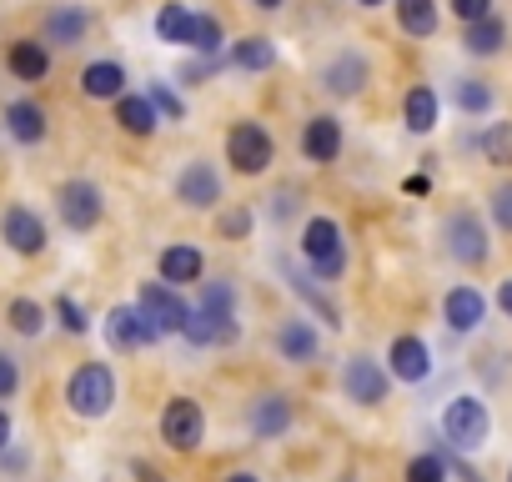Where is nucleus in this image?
<instances>
[{
	"label": "nucleus",
	"instance_id": "f257e3e1",
	"mask_svg": "<svg viewBox=\"0 0 512 482\" xmlns=\"http://www.w3.org/2000/svg\"><path fill=\"white\" fill-rule=\"evenodd\" d=\"M181 337L196 342V347L236 342V312H231V287H226V282H211V287L201 292V302H196V312L186 317V332H181Z\"/></svg>",
	"mask_w": 512,
	"mask_h": 482
},
{
	"label": "nucleus",
	"instance_id": "f03ea898",
	"mask_svg": "<svg viewBox=\"0 0 512 482\" xmlns=\"http://www.w3.org/2000/svg\"><path fill=\"white\" fill-rule=\"evenodd\" d=\"M302 257H307V267H312L322 282H332V277L347 272V241H342L337 221H327V216H312V221H307V231H302Z\"/></svg>",
	"mask_w": 512,
	"mask_h": 482
},
{
	"label": "nucleus",
	"instance_id": "7ed1b4c3",
	"mask_svg": "<svg viewBox=\"0 0 512 482\" xmlns=\"http://www.w3.org/2000/svg\"><path fill=\"white\" fill-rule=\"evenodd\" d=\"M66 402H71V412H81V417H106L111 402H116V377H111V367H106V362H86V367L71 377Z\"/></svg>",
	"mask_w": 512,
	"mask_h": 482
},
{
	"label": "nucleus",
	"instance_id": "20e7f679",
	"mask_svg": "<svg viewBox=\"0 0 512 482\" xmlns=\"http://www.w3.org/2000/svg\"><path fill=\"white\" fill-rule=\"evenodd\" d=\"M487 407L477 402V397H452L447 402V412H442V432H447V442L452 447H462V452H472V447H482L487 442Z\"/></svg>",
	"mask_w": 512,
	"mask_h": 482
},
{
	"label": "nucleus",
	"instance_id": "39448f33",
	"mask_svg": "<svg viewBox=\"0 0 512 482\" xmlns=\"http://www.w3.org/2000/svg\"><path fill=\"white\" fill-rule=\"evenodd\" d=\"M226 156L241 176H256V171H267L272 166V136L256 126V121H236L226 131Z\"/></svg>",
	"mask_w": 512,
	"mask_h": 482
},
{
	"label": "nucleus",
	"instance_id": "423d86ee",
	"mask_svg": "<svg viewBox=\"0 0 512 482\" xmlns=\"http://www.w3.org/2000/svg\"><path fill=\"white\" fill-rule=\"evenodd\" d=\"M161 437H166L176 452L201 447V437H206V417H201V407H196L191 397H171L166 412H161Z\"/></svg>",
	"mask_w": 512,
	"mask_h": 482
},
{
	"label": "nucleus",
	"instance_id": "0eeeda50",
	"mask_svg": "<svg viewBox=\"0 0 512 482\" xmlns=\"http://www.w3.org/2000/svg\"><path fill=\"white\" fill-rule=\"evenodd\" d=\"M141 317L166 337V332H186V317H191V307L166 287V282H146L141 287Z\"/></svg>",
	"mask_w": 512,
	"mask_h": 482
},
{
	"label": "nucleus",
	"instance_id": "6e6552de",
	"mask_svg": "<svg viewBox=\"0 0 512 482\" xmlns=\"http://www.w3.org/2000/svg\"><path fill=\"white\" fill-rule=\"evenodd\" d=\"M447 252H452L462 267H482V262H487V231H482V221H477L472 211H457V216L447 221Z\"/></svg>",
	"mask_w": 512,
	"mask_h": 482
},
{
	"label": "nucleus",
	"instance_id": "1a4fd4ad",
	"mask_svg": "<svg viewBox=\"0 0 512 482\" xmlns=\"http://www.w3.org/2000/svg\"><path fill=\"white\" fill-rule=\"evenodd\" d=\"M61 216L71 231H91L101 221V191L91 181H66L61 186Z\"/></svg>",
	"mask_w": 512,
	"mask_h": 482
},
{
	"label": "nucleus",
	"instance_id": "9d476101",
	"mask_svg": "<svg viewBox=\"0 0 512 482\" xmlns=\"http://www.w3.org/2000/svg\"><path fill=\"white\" fill-rule=\"evenodd\" d=\"M161 332L141 317V307H116L111 317H106V342L116 347V352H131V347H146V342H156Z\"/></svg>",
	"mask_w": 512,
	"mask_h": 482
},
{
	"label": "nucleus",
	"instance_id": "9b49d317",
	"mask_svg": "<svg viewBox=\"0 0 512 482\" xmlns=\"http://www.w3.org/2000/svg\"><path fill=\"white\" fill-rule=\"evenodd\" d=\"M342 387H347V397H352V402H362V407H372V402H382V397H387V377L377 372V362H372V357H352V362H347V372H342Z\"/></svg>",
	"mask_w": 512,
	"mask_h": 482
},
{
	"label": "nucleus",
	"instance_id": "f8f14e48",
	"mask_svg": "<svg viewBox=\"0 0 512 482\" xmlns=\"http://www.w3.org/2000/svg\"><path fill=\"white\" fill-rule=\"evenodd\" d=\"M0 231H6V241H11L21 257H36V252L46 247V226H41V216L26 211V206H11L6 221H0Z\"/></svg>",
	"mask_w": 512,
	"mask_h": 482
},
{
	"label": "nucleus",
	"instance_id": "ddd939ff",
	"mask_svg": "<svg viewBox=\"0 0 512 482\" xmlns=\"http://www.w3.org/2000/svg\"><path fill=\"white\" fill-rule=\"evenodd\" d=\"M302 151H307V161H337V151H342V126H337V116H312L307 121V131H302Z\"/></svg>",
	"mask_w": 512,
	"mask_h": 482
},
{
	"label": "nucleus",
	"instance_id": "4468645a",
	"mask_svg": "<svg viewBox=\"0 0 512 482\" xmlns=\"http://www.w3.org/2000/svg\"><path fill=\"white\" fill-rule=\"evenodd\" d=\"M176 196H181L186 206H216L221 181H216V171H211L206 161H191V166L181 171V181H176Z\"/></svg>",
	"mask_w": 512,
	"mask_h": 482
},
{
	"label": "nucleus",
	"instance_id": "2eb2a0df",
	"mask_svg": "<svg viewBox=\"0 0 512 482\" xmlns=\"http://www.w3.org/2000/svg\"><path fill=\"white\" fill-rule=\"evenodd\" d=\"M442 312H447V327H452V332H472V327L482 322L487 302H482L477 287H452L447 302H442Z\"/></svg>",
	"mask_w": 512,
	"mask_h": 482
},
{
	"label": "nucleus",
	"instance_id": "dca6fc26",
	"mask_svg": "<svg viewBox=\"0 0 512 482\" xmlns=\"http://www.w3.org/2000/svg\"><path fill=\"white\" fill-rule=\"evenodd\" d=\"M387 362H392V377H402V382H422L427 367H432V357H427V347L417 337H397L392 352H387Z\"/></svg>",
	"mask_w": 512,
	"mask_h": 482
},
{
	"label": "nucleus",
	"instance_id": "f3484780",
	"mask_svg": "<svg viewBox=\"0 0 512 482\" xmlns=\"http://www.w3.org/2000/svg\"><path fill=\"white\" fill-rule=\"evenodd\" d=\"M201 252L196 247H166L161 252V282L166 287H186V282H201Z\"/></svg>",
	"mask_w": 512,
	"mask_h": 482
},
{
	"label": "nucleus",
	"instance_id": "a211bd4d",
	"mask_svg": "<svg viewBox=\"0 0 512 482\" xmlns=\"http://www.w3.org/2000/svg\"><path fill=\"white\" fill-rule=\"evenodd\" d=\"M121 86H126V71H121L116 61H96V66H86V71H81V91H86V96H96V101H116V96H121Z\"/></svg>",
	"mask_w": 512,
	"mask_h": 482
},
{
	"label": "nucleus",
	"instance_id": "6ab92c4d",
	"mask_svg": "<svg viewBox=\"0 0 512 482\" xmlns=\"http://www.w3.org/2000/svg\"><path fill=\"white\" fill-rule=\"evenodd\" d=\"M277 352H282L287 362H312V357H317V327H312V322H287V327L277 332Z\"/></svg>",
	"mask_w": 512,
	"mask_h": 482
},
{
	"label": "nucleus",
	"instance_id": "aec40b11",
	"mask_svg": "<svg viewBox=\"0 0 512 482\" xmlns=\"http://www.w3.org/2000/svg\"><path fill=\"white\" fill-rule=\"evenodd\" d=\"M402 116H407V131L427 136V131L437 126V91H432V86H412V91H407Z\"/></svg>",
	"mask_w": 512,
	"mask_h": 482
},
{
	"label": "nucleus",
	"instance_id": "412c9836",
	"mask_svg": "<svg viewBox=\"0 0 512 482\" xmlns=\"http://www.w3.org/2000/svg\"><path fill=\"white\" fill-rule=\"evenodd\" d=\"M327 91L332 96H357L362 91V81H367V61H357V56H342V61H332L327 66Z\"/></svg>",
	"mask_w": 512,
	"mask_h": 482
},
{
	"label": "nucleus",
	"instance_id": "4be33fe9",
	"mask_svg": "<svg viewBox=\"0 0 512 482\" xmlns=\"http://www.w3.org/2000/svg\"><path fill=\"white\" fill-rule=\"evenodd\" d=\"M231 66H241V71H267V66H277V46L272 41H262V36H246V41H236L231 46V56H226Z\"/></svg>",
	"mask_w": 512,
	"mask_h": 482
},
{
	"label": "nucleus",
	"instance_id": "5701e85b",
	"mask_svg": "<svg viewBox=\"0 0 512 482\" xmlns=\"http://www.w3.org/2000/svg\"><path fill=\"white\" fill-rule=\"evenodd\" d=\"M251 427H256V437H277V432H287V427H292V407H287V397H262V402H256V412H251Z\"/></svg>",
	"mask_w": 512,
	"mask_h": 482
},
{
	"label": "nucleus",
	"instance_id": "b1692460",
	"mask_svg": "<svg viewBox=\"0 0 512 482\" xmlns=\"http://www.w3.org/2000/svg\"><path fill=\"white\" fill-rule=\"evenodd\" d=\"M116 121H121L131 136H151V131H156V106H151V96H121Z\"/></svg>",
	"mask_w": 512,
	"mask_h": 482
},
{
	"label": "nucleus",
	"instance_id": "393cba45",
	"mask_svg": "<svg viewBox=\"0 0 512 482\" xmlns=\"http://www.w3.org/2000/svg\"><path fill=\"white\" fill-rule=\"evenodd\" d=\"M6 126H11L16 141H41V136H46V111L31 106V101H16V106L6 111Z\"/></svg>",
	"mask_w": 512,
	"mask_h": 482
},
{
	"label": "nucleus",
	"instance_id": "a878e982",
	"mask_svg": "<svg viewBox=\"0 0 512 482\" xmlns=\"http://www.w3.org/2000/svg\"><path fill=\"white\" fill-rule=\"evenodd\" d=\"M397 21L412 36H432L437 31V0H397Z\"/></svg>",
	"mask_w": 512,
	"mask_h": 482
},
{
	"label": "nucleus",
	"instance_id": "bb28decb",
	"mask_svg": "<svg viewBox=\"0 0 512 482\" xmlns=\"http://www.w3.org/2000/svg\"><path fill=\"white\" fill-rule=\"evenodd\" d=\"M11 71H16L21 81H41V76L51 71V56H46V46H36V41H21V46L11 51Z\"/></svg>",
	"mask_w": 512,
	"mask_h": 482
},
{
	"label": "nucleus",
	"instance_id": "cd10ccee",
	"mask_svg": "<svg viewBox=\"0 0 512 482\" xmlns=\"http://www.w3.org/2000/svg\"><path fill=\"white\" fill-rule=\"evenodd\" d=\"M502 41H507V26L502 21H477V26H467V51L472 56H492V51H502Z\"/></svg>",
	"mask_w": 512,
	"mask_h": 482
},
{
	"label": "nucleus",
	"instance_id": "c85d7f7f",
	"mask_svg": "<svg viewBox=\"0 0 512 482\" xmlns=\"http://www.w3.org/2000/svg\"><path fill=\"white\" fill-rule=\"evenodd\" d=\"M191 16H196V11H186V6H161V16H156V36L171 41V46H186Z\"/></svg>",
	"mask_w": 512,
	"mask_h": 482
},
{
	"label": "nucleus",
	"instance_id": "c756f323",
	"mask_svg": "<svg viewBox=\"0 0 512 482\" xmlns=\"http://www.w3.org/2000/svg\"><path fill=\"white\" fill-rule=\"evenodd\" d=\"M482 156H487L492 166H512V126H507V121H497V126L482 131Z\"/></svg>",
	"mask_w": 512,
	"mask_h": 482
},
{
	"label": "nucleus",
	"instance_id": "7c9ffc66",
	"mask_svg": "<svg viewBox=\"0 0 512 482\" xmlns=\"http://www.w3.org/2000/svg\"><path fill=\"white\" fill-rule=\"evenodd\" d=\"M46 31H51L56 46H76V41L86 36V11H56Z\"/></svg>",
	"mask_w": 512,
	"mask_h": 482
},
{
	"label": "nucleus",
	"instance_id": "2f4dec72",
	"mask_svg": "<svg viewBox=\"0 0 512 482\" xmlns=\"http://www.w3.org/2000/svg\"><path fill=\"white\" fill-rule=\"evenodd\" d=\"M186 46H191V51H201V56H211V51H221V26H216L211 16H191V31H186Z\"/></svg>",
	"mask_w": 512,
	"mask_h": 482
},
{
	"label": "nucleus",
	"instance_id": "473e14b6",
	"mask_svg": "<svg viewBox=\"0 0 512 482\" xmlns=\"http://www.w3.org/2000/svg\"><path fill=\"white\" fill-rule=\"evenodd\" d=\"M11 327H16L21 337H36V332L46 327V317H41V307H36V302H26V297H21V302H11Z\"/></svg>",
	"mask_w": 512,
	"mask_h": 482
},
{
	"label": "nucleus",
	"instance_id": "72a5a7b5",
	"mask_svg": "<svg viewBox=\"0 0 512 482\" xmlns=\"http://www.w3.org/2000/svg\"><path fill=\"white\" fill-rule=\"evenodd\" d=\"M442 477H447V462L437 452H422L407 462V482H442Z\"/></svg>",
	"mask_w": 512,
	"mask_h": 482
},
{
	"label": "nucleus",
	"instance_id": "f704fd0d",
	"mask_svg": "<svg viewBox=\"0 0 512 482\" xmlns=\"http://www.w3.org/2000/svg\"><path fill=\"white\" fill-rule=\"evenodd\" d=\"M292 287H297V292H302V297H307V302L317 307V317H322L327 327H342V322H337V307H332V302H322V292H317V287H312V282H307L302 272H292Z\"/></svg>",
	"mask_w": 512,
	"mask_h": 482
},
{
	"label": "nucleus",
	"instance_id": "c9c22d12",
	"mask_svg": "<svg viewBox=\"0 0 512 482\" xmlns=\"http://www.w3.org/2000/svg\"><path fill=\"white\" fill-rule=\"evenodd\" d=\"M457 101H462V111H487V106H492V91H487L482 81H467V86L457 91Z\"/></svg>",
	"mask_w": 512,
	"mask_h": 482
},
{
	"label": "nucleus",
	"instance_id": "e433bc0d",
	"mask_svg": "<svg viewBox=\"0 0 512 482\" xmlns=\"http://www.w3.org/2000/svg\"><path fill=\"white\" fill-rule=\"evenodd\" d=\"M452 11L467 21V26H477V21H487V11H492V0H452Z\"/></svg>",
	"mask_w": 512,
	"mask_h": 482
},
{
	"label": "nucleus",
	"instance_id": "4c0bfd02",
	"mask_svg": "<svg viewBox=\"0 0 512 482\" xmlns=\"http://www.w3.org/2000/svg\"><path fill=\"white\" fill-rule=\"evenodd\" d=\"M151 106H156V116H171V121H181V101H176L166 86H151Z\"/></svg>",
	"mask_w": 512,
	"mask_h": 482
},
{
	"label": "nucleus",
	"instance_id": "58836bf2",
	"mask_svg": "<svg viewBox=\"0 0 512 482\" xmlns=\"http://www.w3.org/2000/svg\"><path fill=\"white\" fill-rule=\"evenodd\" d=\"M56 312H61L66 332H86V327H91V322H86V312H81V307H76L71 297H61V302H56Z\"/></svg>",
	"mask_w": 512,
	"mask_h": 482
},
{
	"label": "nucleus",
	"instance_id": "ea45409f",
	"mask_svg": "<svg viewBox=\"0 0 512 482\" xmlns=\"http://www.w3.org/2000/svg\"><path fill=\"white\" fill-rule=\"evenodd\" d=\"M492 216H497L502 231H512V186H502V191L492 196Z\"/></svg>",
	"mask_w": 512,
	"mask_h": 482
},
{
	"label": "nucleus",
	"instance_id": "a19ab883",
	"mask_svg": "<svg viewBox=\"0 0 512 482\" xmlns=\"http://www.w3.org/2000/svg\"><path fill=\"white\" fill-rule=\"evenodd\" d=\"M221 231H226V236H246V231H251V211H241V206L226 211V216H221Z\"/></svg>",
	"mask_w": 512,
	"mask_h": 482
},
{
	"label": "nucleus",
	"instance_id": "79ce46f5",
	"mask_svg": "<svg viewBox=\"0 0 512 482\" xmlns=\"http://www.w3.org/2000/svg\"><path fill=\"white\" fill-rule=\"evenodd\" d=\"M21 387V372H16V362L11 357H0V397H11Z\"/></svg>",
	"mask_w": 512,
	"mask_h": 482
},
{
	"label": "nucleus",
	"instance_id": "37998d69",
	"mask_svg": "<svg viewBox=\"0 0 512 482\" xmlns=\"http://www.w3.org/2000/svg\"><path fill=\"white\" fill-rule=\"evenodd\" d=\"M497 302H502V312L512 317V282H502V292H497Z\"/></svg>",
	"mask_w": 512,
	"mask_h": 482
},
{
	"label": "nucleus",
	"instance_id": "c03bdc74",
	"mask_svg": "<svg viewBox=\"0 0 512 482\" xmlns=\"http://www.w3.org/2000/svg\"><path fill=\"white\" fill-rule=\"evenodd\" d=\"M6 442H11V417L0 412V452H6Z\"/></svg>",
	"mask_w": 512,
	"mask_h": 482
},
{
	"label": "nucleus",
	"instance_id": "a18cd8bd",
	"mask_svg": "<svg viewBox=\"0 0 512 482\" xmlns=\"http://www.w3.org/2000/svg\"><path fill=\"white\" fill-rule=\"evenodd\" d=\"M256 6H262V11H277V6H282V0H256Z\"/></svg>",
	"mask_w": 512,
	"mask_h": 482
},
{
	"label": "nucleus",
	"instance_id": "49530a36",
	"mask_svg": "<svg viewBox=\"0 0 512 482\" xmlns=\"http://www.w3.org/2000/svg\"><path fill=\"white\" fill-rule=\"evenodd\" d=\"M226 482H256V477H251V472H236V477H226Z\"/></svg>",
	"mask_w": 512,
	"mask_h": 482
},
{
	"label": "nucleus",
	"instance_id": "de8ad7c7",
	"mask_svg": "<svg viewBox=\"0 0 512 482\" xmlns=\"http://www.w3.org/2000/svg\"><path fill=\"white\" fill-rule=\"evenodd\" d=\"M362 6H382V0H362Z\"/></svg>",
	"mask_w": 512,
	"mask_h": 482
}]
</instances>
